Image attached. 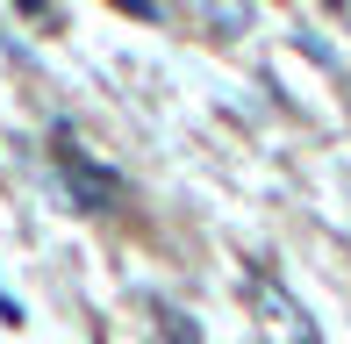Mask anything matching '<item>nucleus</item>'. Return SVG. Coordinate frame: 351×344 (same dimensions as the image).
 Returning a JSON list of instances; mask_svg holds the SVG:
<instances>
[{
  "label": "nucleus",
  "mask_w": 351,
  "mask_h": 344,
  "mask_svg": "<svg viewBox=\"0 0 351 344\" xmlns=\"http://www.w3.org/2000/svg\"><path fill=\"white\" fill-rule=\"evenodd\" d=\"M51 158H58V180H65L72 208H86V215L122 208V172H115V165H93V158H86V144H79L72 130H58V136H51Z\"/></svg>",
  "instance_id": "nucleus-1"
},
{
  "label": "nucleus",
  "mask_w": 351,
  "mask_h": 344,
  "mask_svg": "<svg viewBox=\"0 0 351 344\" xmlns=\"http://www.w3.org/2000/svg\"><path fill=\"white\" fill-rule=\"evenodd\" d=\"M251 294H258V308L265 316H273V330L287 337V344H315V330H308V316H301L294 302H287V287L273 273H265V265H251Z\"/></svg>",
  "instance_id": "nucleus-2"
}]
</instances>
